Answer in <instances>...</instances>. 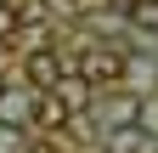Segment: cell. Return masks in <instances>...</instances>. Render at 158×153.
Segmentation results:
<instances>
[{"label": "cell", "mask_w": 158, "mask_h": 153, "mask_svg": "<svg viewBox=\"0 0 158 153\" xmlns=\"http://www.w3.org/2000/svg\"><path fill=\"white\" fill-rule=\"evenodd\" d=\"M141 119V97L135 91H113V97H96V125H102V136L118 125H135Z\"/></svg>", "instance_id": "cell-1"}, {"label": "cell", "mask_w": 158, "mask_h": 153, "mask_svg": "<svg viewBox=\"0 0 158 153\" xmlns=\"http://www.w3.org/2000/svg\"><path fill=\"white\" fill-rule=\"evenodd\" d=\"M79 74H85L90 85H107L124 74V51H113V46H90L85 57H79Z\"/></svg>", "instance_id": "cell-2"}, {"label": "cell", "mask_w": 158, "mask_h": 153, "mask_svg": "<svg viewBox=\"0 0 158 153\" xmlns=\"http://www.w3.org/2000/svg\"><path fill=\"white\" fill-rule=\"evenodd\" d=\"M68 119H73V102L62 97V85L40 91V102H34V125H40V130H62Z\"/></svg>", "instance_id": "cell-3"}, {"label": "cell", "mask_w": 158, "mask_h": 153, "mask_svg": "<svg viewBox=\"0 0 158 153\" xmlns=\"http://www.w3.org/2000/svg\"><path fill=\"white\" fill-rule=\"evenodd\" d=\"M23 74L40 85V91H51V85H62V57H56V46H40V51H28V63H23Z\"/></svg>", "instance_id": "cell-4"}, {"label": "cell", "mask_w": 158, "mask_h": 153, "mask_svg": "<svg viewBox=\"0 0 158 153\" xmlns=\"http://www.w3.org/2000/svg\"><path fill=\"white\" fill-rule=\"evenodd\" d=\"M130 23L147 28V34H158V0H135V6H130Z\"/></svg>", "instance_id": "cell-5"}, {"label": "cell", "mask_w": 158, "mask_h": 153, "mask_svg": "<svg viewBox=\"0 0 158 153\" xmlns=\"http://www.w3.org/2000/svg\"><path fill=\"white\" fill-rule=\"evenodd\" d=\"M17 23H23V11H17L11 0H0V40H11V34H17Z\"/></svg>", "instance_id": "cell-6"}, {"label": "cell", "mask_w": 158, "mask_h": 153, "mask_svg": "<svg viewBox=\"0 0 158 153\" xmlns=\"http://www.w3.org/2000/svg\"><path fill=\"white\" fill-rule=\"evenodd\" d=\"M23 147V136H17V130H0V153H17Z\"/></svg>", "instance_id": "cell-7"}, {"label": "cell", "mask_w": 158, "mask_h": 153, "mask_svg": "<svg viewBox=\"0 0 158 153\" xmlns=\"http://www.w3.org/2000/svg\"><path fill=\"white\" fill-rule=\"evenodd\" d=\"M62 11H85V6H96V0H56Z\"/></svg>", "instance_id": "cell-8"}, {"label": "cell", "mask_w": 158, "mask_h": 153, "mask_svg": "<svg viewBox=\"0 0 158 153\" xmlns=\"http://www.w3.org/2000/svg\"><path fill=\"white\" fill-rule=\"evenodd\" d=\"M28 153H62L56 142H28Z\"/></svg>", "instance_id": "cell-9"}, {"label": "cell", "mask_w": 158, "mask_h": 153, "mask_svg": "<svg viewBox=\"0 0 158 153\" xmlns=\"http://www.w3.org/2000/svg\"><path fill=\"white\" fill-rule=\"evenodd\" d=\"M107 6H118V11H130V6H135V0H107Z\"/></svg>", "instance_id": "cell-10"}]
</instances>
